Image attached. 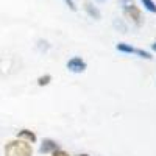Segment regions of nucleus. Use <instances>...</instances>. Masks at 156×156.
Instances as JSON below:
<instances>
[{"instance_id":"f257e3e1","label":"nucleus","mask_w":156,"mask_h":156,"mask_svg":"<svg viewBox=\"0 0 156 156\" xmlns=\"http://www.w3.org/2000/svg\"><path fill=\"white\" fill-rule=\"evenodd\" d=\"M5 156H33V148L25 140H11L5 147Z\"/></svg>"},{"instance_id":"f03ea898","label":"nucleus","mask_w":156,"mask_h":156,"mask_svg":"<svg viewBox=\"0 0 156 156\" xmlns=\"http://www.w3.org/2000/svg\"><path fill=\"white\" fill-rule=\"evenodd\" d=\"M122 9L125 12V16L129 17L136 25H140L144 22V17H142V12L137 8V5L133 2V0H122Z\"/></svg>"},{"instance_id":"7ed1b4c3","label":"nucleus","mask_w":156,"mask_h":156,"mask_svg":"<svg viewBox=\"0 0 156 156\" xmlns=\"http://www.w3.org/2000/svg\"><path fill=\"white\" fill-rule=\"evenodd\" d=\"M117 50L122 51V53H134V55H137V56H140V58H144V59H151V55L148 53V51L140 50V48H134V47L128 45V44H123V42L117 44Z\"/></svg>"},{"instance_id":"20e7f679","label":"nucleus","mask_w":156,"mask_h":156,"mask_svg":"<svg viewBox=\"0 0 156 156\" xmlns=\"http://www.w3.org/2000/svg\"><path fill=\"white\" fill-rule=\"evenodd\" d=\"M67 69L70 72H75V73H81L86 70V62L80 56H73L67 61Z\"/></svg>"},{"instance_id":"39448f33","label":"nucleus","mask_w":156,"mask_h":156,"mask_svg":"<svg viewBox=\"0 0 156 156\" xmlns=\"http://www.w3.org/2000/svg\"><path fill=\"white\" fill-rule=\"evenodd\" d=\"M55 150H58V144L51 139H44L42 144H41V148H39L41 153H50V151H55Z\"/></svg>"},{"instance_id":"423d86ee","label":"nucleus","mask_w":156,"mask_h":156,"mask_svg":"<svg viewBox=\"0 0 156 156\" xmlns=\"http://www.w3.org/2000/svg\"><path fill=\"white\" fill-rule=\"evenodd\" d=\"M17 137L20 140H25V142H36V134L33 131H30V129H22V131H19Z\"/></svg>"},{"instance_id":"0eeeda50","label":"nucleus","mask_w":156,"mask_h":156,"mask_svg":"<svg viewBox=\"0 0 156 156\" xmlns=\"http://www.w3.org/2000/svg\"><path fill=\"white\" fill-rule=\"evenodd\" d=\"M84 11H86L92 19H100V11H98L97 6H94L92 3H84Z\"/></svg>"},{"instance_id":"6e6552de","label":"nucleus","mask_w":156,"mask_h":156,"mask_svg":"<svg viewBox=\"0 0 156 156\" xmlns=\"http://www.w3.org/2000/svg\"><path fill=\"white\" fill-rule=\"evenodd\" d=\"M140 3L145 6L147 11L153 12V14H156V3L153 2V0H140Z\"/></svg>"},{"instance_id":"1a4fd4ad","label":"nucleus","mask_w":156,"mask_h":156,"mask_svg":"<svg viewBox=\"0 0 156 156\" xmlns=\"http://www.w3.org/2000/svg\"><path fill=\"white\" fill-rule=\"evenodd\" d=\"M51 81V76L50 75H42L41 78H37V84L39 86H47Z\"/></svg>"},{"instance_id":"9d476101","label":"nucleus","mask_w":156,"mask_h":156,"mask_svg":"<svg viewBox=\"0 0 156 156\" xmlns=\"http://www.w3.org/2000/svg\"><path fill=\"white\" fill-rule=\"evenodd\" d=\"M53 156H69L67 151H62V150H55L53 151Z\"/></svg>"},{"instance_id":"9b49d317","label":"nucleus","mask_w":156,"mask_h":156,"mask_svg":"<svg viewBox=\"0 0 156 156\" xmlns=\"http://www.w3.org/2000/svg\"><path fill=\"white\" fill-rule=\"evenodd\" d=\"M64 2H66V5L69 6V9L75 11V5H73V2H72V0H64Z\"/></svg>"},{"instance_id":"f8f14e48","label":"nucleus","mask_w":156,"mask_h":156,"mask_svg":"<svg viewBox=\"0 0 156 156\" xmlns=\"http://www.w3.org/2000/svg\"><path fill=\"white\" fill-rule=\"evenodd\" d=\"M151 48H153V50L156 51V42H153V44H151Z\"/></svg>"},{"instance_id":"ddd939ff","label":"nucleus","mask_w":156,"mask_h":156,"mask_svg":"<svg viewBox=\"0 0 156 156\" xmlns=\"http://www.w3.org/2000/svg\"><path fill=\"white\" fill-rule=\"evenodd\" d=\"M78 156H89V154H78Z\"/></svg>"}]
</instances>
